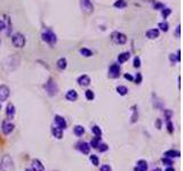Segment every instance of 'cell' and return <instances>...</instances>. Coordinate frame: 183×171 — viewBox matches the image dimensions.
I'll return each mask as SVG.
<instances>
[{"mask_svg":"<svg viewBox=\"0 0 183 171\" xmlns=\"http://www.w3.org/2000/svg\"><path fill=\"white\" fill-rule=\"evenodd\" d=\"M15 166H14V161L11 159V155L6 154L2 156L1 162H0V171H14Z\"/></svg>","mask_w":183,"mask_h":171,"instance_id":"obj_1","label":"cell"},{"mask_svg":"<svg viewBox=\"0 0 183 171\" xmlns=\"http://www.w3.org/2000/svg\"><path fill=\"white\" fill-rule=\"evenodd\" d=\"M41 39L44 41L48 43V45H55L56 41H57V38H56V34L52 31V30H49V29H46V30H44L41 33Z\"/></svg>","mask_w":183,"mask_h":171,"instance_id":"obj_2","label":"cell"},{"mask_svg":"<svg viewBox=\"0 0 183 171\" xmlns=\"http://www.w3.org/2000/svg\"><path fill=\"white\" fill-rule=\"evenodd\" d=\"M45 90H46V93L53 97V96H55V95H57L58 93V86L57 83L55 82V80L53 78H49L48 79V81L46 82L45 84Z\"/></svg>","mask_w":183,"mask_h":171,"instance_id":"obj_3","label":"cell"},{"mask_svg":"<svg viewBox=\"0 0 183 171\" xmlns=\"http://www.w3.org/2000/svg\"><path fill=\"white\" fill-rule=\"evenodd\" d=\"M11 42L16 48H23L25 46V38L22 33L16 32L15 34H13V36H11Z\"/></svg>","mask_w":183,"mask_h":171,"instance_id":"obj_4","label":"cell"},{"mask_svg":"<svg viewBox=\"0 0 183 171\" xmlns=\"http://www.w3.org/2000/svg\"><path fill=\"white\" fill-rule=\"evenodd\" d=\"M108 77L111 79H117L120 77V65L119 64H112L109 68Z\"/></svg>","mask_w":183,"mask_h":171,"instance_id":"obj_5","label":"cell"},{"mask_svg":"<svg viewBox=\"0 0 183 171\" xmlns=\"http://www.w3.org/2000/svg\"><path fill=\"white\" fill-rule=\"evenodd\" d=\"M9 93L11 90L6 84H1L0 86V102H5L9 97Z\"/></svg>","mask_w":183,"mask_h":171,"instance_id":"obj_6","label":"cell"},{"mask_svg":"<svg viewBox=\"0 0 183 171\" xmlns=\"http://www.w3.org/2000/svg\"><path fill=\"white\" fill-rule=\"evenodd\" d=\"M112 38H113L116 43H118V45H125L126 41H127V36L124 33H120V32H116Z\"/></svg>","mask_w":183,"mask_h":171,"instance_id":"obj_7","label":"cell"},{"mask_svg":"<svg viewBox=\"0 0 183 171\" xmlns=\"http://www.w3.org/2000/svg\"><path fill=\"white\" fill-rule=\"evenodd\" d=\"M54 121H55V125H57L58 128H61V129H67L68 123H67V121H65V119H64L63 116H61V115H55Z\"/></svg>","mask_w":183,"mask_h":171,"instance_id":"obj_8","label":"cell"},{"mask_svg":"<svg viewBox=\"0 0 183 171\" xmlns=\"http://www.w3.org/2000/svg\"><path fill=\"white\" fill-rule=\"evenodd\" d=\"M14 128H15V125H13L11 122H9V121H5V122L2 123L1 130H2V132H4L5 135H9L11 131L14 130Z\"/></svg>","mask_w":183,"mask_h":171,"instance_id":"obj_9","label":"cell"},{"mask_svg":"<svg viewBox=\"0 0 183 171\" xmlns=\"http://www.w3.org/2000/svg\"><path fill=\"white\" fill-rule=\"evenodd\" d=\"M77 82H78V84L81 86V87H87V86H89V83H90V78H89L88 75H86V74H83V75H80L78 78Z\"/></svg>","mask_w":183,"mask_h":171,"instance_id":"obj_10","label":"cell"},{"mask_svg":"<svg viewBox=\"0 0 183 171\" xmlns=\"http://www.w3.org/2000/svg\"><path fill=\"white\" fill-rule=\"evenodd\" d=\"M80 5H81V8L84 9L86 13H92L93 11V5L89 0H81L80 1Z\"/></svg>","mask_w":183,"mask_h":171,"instance_id":"obj_11","label":"cell"},{"mask_svg":"<svg viewBox=\"0 0 183 171\" xmlns=\"http://www.w3.org/2000/svg\"><path fill=\"white\" fill-rule=\"evenodd\" d=\"M6 115H7V118L9 120L13 119L14 115H15V106H14L11 103L8 104L7 107H6Z\"/></svg>","mask_w":183,"mask_h":171,"instance_id":"obj_12","label":"cell"},{"mask_svg":"<svg viewBox=\"0 0 183 171\" xmlns=\"http://www.w3.org/2000/svg\"><path fill=\"white\" fill-rule=\"evenodd\" d=\"M65 99L69 100V102H74V100L78 99V93H77L76 90L71 89V90H69L68 93H65Z\"/></svg>","mask_w":183,"mask_h":171,"instance_id":"obj_13","label":"cell"},{"mask_svg":"<svg viewBox=\"0 0 183 171\" xmlns=\"http://www.w3.org/2000/svg\"><path fill=\"white\" fill-rule=\"evenodd\" d=\"M148 170V163L144 160L137 161L136 166L134 168V171H146Z\"/></svg>","mask_w":183,"mask_h":171,"instance_id":"obj_14","label":"cell"},{"mask_svg":"<svg viewBox=\"0 0 183 171\" xmlns=\"http://www.w3.org/2000/svg\"><path fill=\"white\" fill-rule=\"evenodd\" d=\"M145 36L148 39H157L158 36H159V30L158 29H150V30H148L145 33Z\"/></svg>","mask_w":183,"mask_h":171,"instance_id":"obj_15","label":"cell"},{"mask_svg":"<svg viewBox=\"0 0 183 171\" xmlns=\"http://www.w3.org/2000/svg\"><path fill=\"white\" fill-rule=\"evenodd\" d=\"M32 170L33 171H45V166L39 160L32 161Z\"/></svg>","mask_w":183,"mask_h":171,"instance_id":"obj_16","label":"cell"},{"mask_svg":"<svg viewBox=\"0 0 183 171\" xmlns=\"http://www.w3.org/2000/svg\"><path fill=\"white\" fill-rule=\"evenodd\" d=\"M129 57H131V52H124L119 54V56H118V63L119 64H124L125 62H127L128 59H129Z\"/></svg>","mask_w":183,"mask_h":171,"instance_id":"obj_17","label":"cell"},{"mask_svg":"<svg viewBox=\"0 0 183 171\" xmlns=\"http://www.w3.org/2000/svg\"><path fill=\"white\" fill-rule=\"evenodd\" d=\"M52 134H53V136H54L55 138H57V139H62L63 129L58 128L57 125H56V127H53V128H52Z\"/></svg>","mask_w":183,"mask_h":171,"instance_id":"obj_18","label":"cell"},{"mask_svg":"<svg viewBox=\"0 0 183 171\" xmlns=\"http://www.w3.org/2000/svg\"><path fill=\"white\" fill-rule=\"evenodd\" d=\"M164 155L166 156V157H171V159H173V157H180V155H181V153H180L178 150H166Z\"/></svg>","mask_w":183,"mask_h":171,"instance_id":"obj_19","label":"cell"},{"mask_svg":"<svg viewBox=\"0 0 183 171\" xmlns=\"http://www.w3.org/2000/svg\"><path fill=\"white\" fill-rule=\"evenodd\" d=\"M79 150L83 154H89V150H90V146L87 143H81L79 144Z\"/></svg>","mask_w":183,"mask_h":171,"instance_id":"obj_20","label":"cell"},{"mask_svg":"<svg viewBox=\"0 0 183 171\" xmlns=\"http://www.w3.org/2000/svg\"><path fill=\"white\" fill-rule=\"evenodd\" d=\"M56 65H57V68H60V70H65L67 66H68V62H67V59H65L64 57H62V58H60L57 61Z\"/></svg>","mask_w":183,"mask_h":171,"instance_id":"obj_21","label":"cell"},{"mask_svg":"<svg viewBox=\"0 0 183 171\" xmlns=\"http://www.w3.org/2000/svg\"><path fill=\"white\" fill-rule=\"evenodd\" d=\"M73 132H74V135L78 136V137H80V136L84 135L85 132V129L83 125H76L74 128H73Z\"/></svg>","mask_w":183,"mask_h":171,"instance_id":"obj_22","label":"cell"},{"mask_svg":"<svg viewBox=\"0 0 183 171\" xmlns=\"http://www.w3.org/2000/svg\"><path fill=\"white\" fill-rule=\"evenodd\" d=\"M127 6V2L125 0H117L115 4H113V7L115 8H118V9H123Z\"/></svg>","mask_w":183,"mask_h":171,"instance_id":"obj_23","label":"cell"},{"mask_svg":"<svg viewBox=\"0 0 183 171\" xmlns=\"http://www.w3.org/2000/svg\"><path fill=\"white\" fill-rule=\"evenodd\" d=\"M79 52H80L84 57L93 56V52H92V50H89V49H87V48H81V49L79 50Z\"/></svg>","mask_w":183,"mask_h":171,"instance_id":"obj_24","label":"cell"},{"mask_svg":"<svg viewBox=\"0 0 183 171\" xmlns=\"http://www.w3.org/2000/svg\"><path fill=\"white\" fill-rule=\"evenodd\" d=\"M117 93H119L120 96H125V95H127V93H128V89L126 88L125 86H118V87H117Z\"/></svg>","mask_w":183,"mask_h":171,"instance_id":"obj_25","label":"cell"},{"mask_svg":"<svg viewBox=\"0 0 183 171\" xmlns=\"http://www.w3.org/2000/svg\"><path fill=\"white\" fill-rule=\"evenodd\" d=\"M92 131H93V134L95 135V137H99V138H101V136H102L101 128H99L97 125H93V127H92Z\"/></svg>","mask_w":183,"mask_h":171,"instance_id":"obj_26","label":"cell"},{"mask_svg":"<svg viewBox=\"0 0 183 171\" xmlns=\"http://www.w3.org/2000/svg\"><path fill=\"white\" fill-rule=\"evenodd\" d=\"M85 96H86V99H87V100H93V99L95 98V93L93 90H86Z\"/></svg>","mask_w":183,"mask_h":171,"instance_id":"obj_27","label":"cell"},{"mask_svg":"<svg viewBox=\"0 0 183 171\" xmlns=\"http://www.w3.org/2000/svg\"><path fill=\"white\" fill-rule=\"evenodd\" d=\"M158 27L162 30V31L164 32H167L168 31V23L166 21H164V22H160L159 24H158Z\"/></svg>","mask_w":183,"mask_h":171,"instance_id":"obj_28","label":"cell"},{"mask_svg":"<svg viewBox=\"0 0 183 171\" xmlns=\"http://www.w3.org/2000/svg\"><path fill=\"white\" fill-rule=\"evenodd\" d=\"M139 119V112L136 109V106H133V115H132V123L136 122Z\"/></svg>","mask_w":183,"mask_h":171,"instance_id":"obj_29","label":"cell"},{"mask_svg":"<svg viewBox=\"0 0 183 171\" xmlns=\"http://www.w3.org/2000/svg\"><path fill=\"white\" fill-rule=\"evenodd\" d=\"M171 13H172V9H169V8H166V7H164L162 9V15L164 18H167L168 16L171 15Z\"/></svg>","mask_w":183,"mask_h":171,"instance_id":"obj_30","label":"cell"},{"mask_svg":"<svg viewBox=\"0 0 183 171\" xmlns=\"http://www.w3.org/2000/svg\"><path fill=\"white\" fill-rule=\"evenodd\" d=\"M89 160H90V162H92V164H94V166H99L100 160H99V157H97L96 155L92 154V155L89 156Z\"/></svg>","mask_w":183,"mask_h":171,"instance_id":"obj_31","label":"cell"},{"mask_svg":"<svg viewBox=\"0 0 183 171\" xmlns=\"http://www.w3.org/2000/svg\"><path fill=\"white\" fill-rule=\"evenodd\" d=\"M164 114H165V119L167 120V121H171L173 116V111L172 109H165L164 111Z\"/></svg>","mask_w":183,"mask_h":171,"instance_id":"obj_32","label":"cell"},{"mask_svg":"<svg viewBox=\"0 0 183 171\" xmlns=\"http://www.w3.org/2000/svg\"><path fill=\"white\" fill-rule=\"evenodd\" d=\"M96 148H99L100 152H101V153H103V152H106L109 147H108V145H106V144H101V143H100Z\"/></svg>","mask_w":183,"mask_h":171,"instance_id":"obj_33","label":"cell"},{"mask_svg":"<svg viewBox=\"0 0 183 171\" xmlns=\"http://www.w3.org/2000/svg\"><path fill=\"white\" fill-rule=\"evenodd\" d=\"M133 65H134V68H139L140 66H141V58H140L139 56H136L135 58H134Z\"/></svg>","mask_w":183,"mask_h":171,"instance_id":"obj_34","label":"cell"},{"mask_svg":"<svg viewBox=\"0 0 183 171\" xmlns=\"http://www.w3.org/2000/svg\"><path fill=\"white\" fill-rule=\"evenodd\" d=\"M100 139H101V138H99V137H95L94 139H92V141H90V145H89V146H92V147L96 148V147H97V145L100 144Z\"/></svg>","mask_w":183,"mask_h":171,"instance_id":"obj_35","label":"cell"},{"mask_svg":"<svg viewBox=\"0 0 183 171\" xmlns=\"http://www.w3.org/2000/svg\"><path fill=\"white\" fill-rule=\"evenodd\" d=\"M162 162L164 163V164H166V166H172L173 164V161L171 160L169 157H166V156H165V157H162Z\"/></svg>","mask_w":183,"mask_h":171,"instance_id":"obj_36","label":"cell"},{"mask_svg":"<svg viewBox=\"0 0 183 171\" xmlns=\"http://www.w3.org/2000/svg\"><path fill=\"white\" fill-rule=\"evenodd\" d=\"M134 81H135L136 84H140L142 82V74L141 73H137L135 75V78H134Z\"/></svg>","mask_w":183,"mask_h":171,"instance_id":"obj_37","label":"cell"},{"mask_svg":"<svg viewBox=\"0 0 183 171\" xmlns=\"http://www.w3.org/2000/svg\"><path fill=\"white\" fill-rule=\"evenodd\" d=\"M167 130L169 134H173V132H174V125H173V123L171 121H167Z\"/></svg>","mask_w":183,"mask_h":171,"instance_id":"obj_38","label":"cell"},{"mask_svg":"<svg viewBox=\"0 0 183 171\" xmlns=\"http://www.w3.org/2000/svg\"><path fill=\"white\" fill-rule=\"evenodd\" d=\"M169 59H171V63H172V64H175V63L178 62L176 54H171V55H169Z\"/></svg>","mask_w":183,"mask_h":171,"instance_id":"obj_39","label":"cell"},{"mask_svg":"<svg viewBox=\"0 0 183 171\" xmlns=\"http://www.w3.org/2000/svg\"><path fill=\"white\" fill-rule=\"evenodd\" d=\"M101 171H112V169L108 164H103V166H101Z\"/></svg>","mask_w":183,"mask_h":171,"instance_id":"obj_40","label":"cell"},{"mask_svg":"<svg viewBox=\"0 0 183 171\" xmlns=\"http://www.w3.org/2000/svg\"><path fill=\"white\" fill-rule=\"evenodd\" d=\"M124 77H125V79L128 80V81H134V77H133L132 74H129V73H126Z\"/></svg>","mask_w":183,"mask_h":171,"instance_id":"obj_41","label":"cell"},{"mask_svg":"<svg viewBox=\"0 0 183 171\" xmlns=\"http://www.w3.org/2000/svg\"><path fill=\"white\" fill-rule=\"evenodd\" d=\"M175 36H178V38H180L181 36V25L178 24V27H176V31H175Z\"/></svg>","mask_w":183,"mask_h":171,"instance_id":"obj_42","label":"cell"},{"mask_svg":"<svg viewBox=\"0 0 183 171\" xmlns=\"http://www.w3.org/2000/svg\"><path fill=\"white\" fill-rule=\"evenodd\" d=\"M164 7H165V6L162 5V2H156V4H155V8H156V9H162Z\"/></svg>","mask_w":183,"mask_h":171,"instance_id":"obj_43","label":"cell"},{"mask_svg":"<svg viewBox=\"0 0 183 171\" xmlns=\"http://www.w3.org/2000/svg\"><path fill=\"white\" fill-rule=\"evenodd\" d=\"M6 29V24H5V22L4 21H1L0 20V32H2L4 30Z\"/></svg>","mask_w":183,"mask_h":171,"instance_id":"obj_44","label":"cell"},{"mask_svg":"<svg viewBox=\"0 0 183 171\" xmlns=\"http://www.w3.org/2000/svg\"><path fill=\"white\" fill-rule=\"evenodd\" d=\"M156 123H157V129H162V121L158 119Z\"/></svg>","mask_w":183,"mask_h":171,"instance_id":"obj_45","label":"cell"},{"mask_svg":"<svg viewBox=\"0 0 183 171\" xmlns=\"http://www.w3.org/2000/svg\"><path fill=\"white\" fill-rule=\"evenodd\" d=\"M165 171H175V170H174V168H172V166H168V168H167V169H166V170H165Z\"/></svg>","mask_w":183,"mask_h":171,"instance_id":"obj_46","label":"cell"},{"mask_svg":"<svg viewBox=\"0 0 183 171\" xmlns=\"http://www.w3.org/2000/svg\"><path fill=\"white\" fill-rule=\"evenodd\" d=\"M153 171H162V170H160L159 168H156V169H155V170H153Z\"/></svg>","mask_w":183,"mask_h":171,"instance_id":"obj_47","label":"cell"},{"mask_svg":"<svg viewBox=\"0 0 183 171\" xmlns=\"http://www.w3.org/2000/svg\"><path fill=\"white\" fill-rule=\"evenodd\" d=\"M25 171H33L32 169H25Z\"/></svg>","mask_w":183,"mask_h":171,"instance_id":"obj_48","label":"cell"},{"mask_svg":"<svg viewBox=\"0 0 183 171\" xmlns=\"http://www.w3.org/2000/svg\"><path fill=\"white\" fill-rule=\"evenodd\" d=\"M0 45H1V40H0Z\"/></svg>","mask_w":183,"mask_h":171,"instance_id":"obj_49","label":"cell"},{"mask_svg":"<svg viewBox=\"0 0 183 171\" xmlns=\"http://www.w3.org/2000/svg\"><path fill=\"white\" fill-rule=\"evenodd\" d=\"M0 109H1V105H0Z\"/></svg>","mask_w":183,"mask_h":171,"instance_id":"obj_50","label":"cell"}]
</instances>
